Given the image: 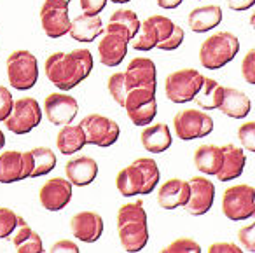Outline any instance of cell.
Masks as SVG:
<instances>
[{
	"label": "cell",
	"mask_w": 255,
	"mask_h": 253,
	"mask_svg": "<svg viewBox=\"0 0 255 253\" xmlns=\"http://www.w3.org/2000/svg\"><path fill=\"white\" fill-rule=\"evenodd\" d=\"M93 70V54L89 49H74L70 53H53L44 63L49 82L61 91H70L89 77Z\"/></svg>",
	"instance_id": "cell-1"
},
{
	"label": "cell",
	"mask_w": 255,
	"mask_h": 253,
	"mask_svg": "<svg viewBox=\"0 0 255 253\" xmlns=\"http://www.w3.org/2000/svg\"><path fill=\"white\" fill-rule=\"evenodd\" d=\"M117 236L126 252H142L149 243V224L143 201L126 203L117 210Z\"/></svg>",
	"instance_id": "cell-2"
},
{
	"label": "cell",
	"mask_w": 255,
	"mask_h": 253,
	"mask_svg": "<svg viewBox=\"0 0 255 253\" xmlns=\"http://www.w3.org/2000/svg\"><path fill=\"white\" fill-rule=\"evenodd\" d=\"M161 178L157 162L152 157H140L123 168L116 176V187L121 196L133 197L138 194H150Z\"/></svg>",
	"instance_id": "cell-3"
},
{
	"label": "cell",
	"mask_w": 255,
	"mask_h": 253,
	"mask_svg": "<svg viewBox=\"0 0 255 253\" xmlns=\"http://www.w3.org/2000/svg\"><path fill=\"white\" fill-rule=\"evenodd\" d=\"M240 40L231 32H219L203 40L199 46V63L208 70H219L236 58Z\"/></svg>",
	"instance_id": "cell-4"
},
{
	"label": "cell",
	"mask_w": 255,
	"mask_h": 253,
	"mask_svg": "<svg viewBox=\"0 0 255 253\" xmlns=\"http://www.w3.org/2000/svg\"><path fill=\"white\" fill-rule=\"evenodd\" d=\"M133 40L131 33L119 25H109L103 28V37L98 42V60L105 67H119L128 54V46Z\"/></svg>",
	"instance_id": "cell-5"
},
{
	"label": "cell",
	"mask_w": 255,
	"mask_h": 253,
	"mask_svg": "<svg viewBox=\"0 0 255 253\" xmlns=\"http://www.w3.org/2000/svg\"><path fill=\"white\" fill-rule=\"evenodd\" d=\"M9 82L18 91L32 89L39 81V61L30 51L18 49L7 58Z\"/></svg>",
	"instance_id": "cell-6"
},
{
	"label": "cell",
	"mask_w": 255,
	"mask_h": 253,
	"mask_svg": "<svg viewBox=\"0 0 255 253\" xmlns=\"http://www.w3.org/2000/svg\"><path fill=\"white\" fill-rule=\"evenodd\" d=\"M222 213L233 222L255 218V187L238 183L226 189L222 197Z\"/></svg>",
	"instance_id": "cell-7"
},
{
	"label": "cell",
	"mask_w": 255,
	"mask_h": 253,
	"mask_svg": "<svg viewBox=\"0 0 255 253\" xmlns=\"http://www.w3.org/2000/svg\"><path fill=\"white\" fill-rule=\"evenodd\" d=\"M203 77L205 75L194 68H182V70L171 72L164 82L166 98L173 103L192 102L201 88Z\"/></svg>",
	"instance_id": "cell-8"
},
{
	"label": "cell",
	"mask_w": 255,
	"mask_h": 253,
	"mask_svg": "<svg viewBox=\"0 0 255 253\" xmlns=\"http://www.w3.org/2000/svg\"><path fill=\"white\" fill-rule=\"evenodd\" d=\"M173 129L180 140L191 141L198 138L208 136L213 131V119L203 110L184 109L175 114L173 117Z\"/></svg>",
	"instance_id": "cell-9"
},
{
	"label": "cell",
	"mask_w": 255,
	"mask_h": 253,
	"mask_svg": "<svg viewBox=\"0 0 255 253\" xmlns=\"http://www.w3.org/2000/svg\"><path fill=\"white\" fill-rule=\"evenodd\" d=\"M42 121L40 103L32 96L19 98L14 102L9 117L4 121L5 127L14 134H26L33 131Z\"/></svg>",
	"instance_id": "cell-10"
},
{
	"label": "cell",
	"mask_w": 255,
	"mask_h": 253,
	"mask_svg": "<svg viewBox=\"0 0 255 253\" xmlns=\"http://www.w3.org/2000/svg\"><path fill=\"white\" fill-rule=\"evenodd\" d=\"M79 124L84 131L88 145H96L102 148L116 143L121 133L119 124L110 117L102 116V114H89Z\"/></svg>",
	"instance_id": "cell-11"
},
{
	"label": "cell",
	"mask_w": 255,
	"mask_h": 253,
	"mask_svg": "<svg viewBox=\"0 0 255 253\" xmlns=\"http://www.w3.org/2000/svg\"><path fill=\"white\" fill-rule=\"evenodd\" d=\"M68 0H44L40 7V25L49 39H61L70 32Z\"/></svg>",
	"instance_id": "cell-12"
},
{
	"label": "cell",
	"mask_w": 255,
	"mask_h": 253,
	"mask_svg": "<svg viewBox=\"0 0 255 253\" xmlns=\"http://www.w3.org/2000/svg\"><path fill=\"white\" fill-rule=\"evenodd\" d=\"M32 169V152L5 150L0 154V183H14L30 178Z\"/></svg>",
	"instance_id": "cell-13"
},
{
	"label": "cell",
	"mask_w": 255,
	"mask_h": 253,
	"mask_svg": "<svg viewBox=\"0 0 255 253\" xmlns=\"http://www.w3.org/2000/svg\"><path fill=\"white\" fill-rule=\"evenodd\" d=\"M44 112L54 126H65L75 119L79 112V103L68 93H51L44 100Z\"/></svg>",
	"instance_id": "cell-14"
},
{
	"label": "cell",
	"mask_w": 255,
	"mask_h": 253,
	"mask_svg": "<svg viewBox=\"0 0 255 253\" xmlns=\"http://www.w3.org/2000/svg\"><path fill=\"white\" fill-rule=\"evenodd\" d=\"M189 185H191V192H189V199L184 206L185 211L194 217L208 213L210 208L213 206V199H215L213 182L206 176H192L189 180Z\"/></svg>",
	"instance_id": "cell-15"
},
{
	"label": "cell",
	"mask_w": 255,
	"mask_h": 253,
	"mask_svg": "<svg viewBox=\"0 0 255 253\" xmlns=\"http://www.w3.org/2000/svg\"><path fill=\"white\" fill-rule=\"evenodd\" d=\"M128 91L131 88H152L157 89V68L150 58L138 56L129 61L124 70Z\"/></svg>",
	"instance_id": "cell-16"
},
{
	"label": "cell",
	"mask_w": 255,
	"mask_h": 253,
	"mask_svg": "<svg viewBox=\"0 0 255 253\" xmlns=\"http://www.w3.org/2000/svg\"><path fill=\"white\" fill-rule=\"evenodd\" d=\"M39 199L46 210L49 211H60L70 203L72 199V183L68 178H51L40 187Z\"/></svg>",
	"instance_id": "cell-17"
},
{
	"label": "cell",
	"mask_w": 255,
	"mask_h": 253,
	"mask_svg": "<svg viewBox=\"0 0 255 253\" xmlns=\"http://www.w3.org/2000/svg\"><path fill=\"white\" fill-rule=\"evenodd\" d=\"M70 231L79 241L95 243L103 234V218L96 211H79L72 217Z\"/></svg>",
	"instance_id": "cell-18"
},
{
	"label": "cell",
	"mask_w": 255,
	"mask_h": 253,
	"mask_svg": "<svg viewBox=\"0 0 255 253\" xmlns=\"http://www.w3.org/2000/svg\"><path fill=\"white\" fill-rule=\"evenodd\" d=\"M150 21L156 26L157 32V49L161 51H175L182 46L185 39V32L182 26L175 25L170 18L161 14L150 16Z\"/></svg>",
	"instance_id": "cell-19"
},
{
	"label": "cell",
	"mask_w": 255,
	"mask_h": 253,
	"mask_svg": "<svg viewBox=\"0 0 255 253\" xmlns=\"http://www.w3.org/2000/svg\"><path fill=\"white\" fill-rule=\"evenodd\" d=\"M191 185L189 180L170 178L159 187L157 190V203L164 210H175V208H184L189 199Z\"/></svg>",
	"instance_id": "cell-20"
},
{
	"label": "cell",
	"mask_w": 255,
	"mask_h": 253,
	"mask_svg": "<svg viewBox=\"0 0 255 253\" xmlns=\"http://www.w3.org/2000/svg\"><path fill=\"white\" fill-rule=\"evenodd\" d=\"M65 173L72 185L86 187L95 182L96 175H98V164L93 157L82 155V157L70 159L65 164Z\"/></svg>",
	"instance_id": "cell-21"
},
{
	"label": "cell",
	"mask_w": 255,
	"mask_h": 253,
	"mask_svg": "<svg viewBox=\"0 0 255 253\" xmlns=\"http://www.w3.org/2000/svg\"><path fill=\"white\" fill-rule=\"evenodd\" d=\"M224 152V161H222V168L217 173V180L220 182H231V180H236L241 176L247 164V155H245L243 148L236 147L233 143H227L222 147Z\"/></svg>",
	"instance_id": "cell-22"
},
{
	"label": "cell",
	"mask_w": 255,
	"mask_h": 253,
	"mask_svg": "<svg viewBox=\"0 0 255 253\" xmlns=\"http://www.w3.org/2000/svg\"><path fill=\"white\" fill-rule=\"evenodd\" d=\"M14 245L18 253H42L44 245L40 236L26 224L23 217H18V225H16L14 232L9 238Z\"/></svg>",
	"instance_id": "cell-23"
},
{
	"label": "cell",
	"mask_w": 255,
	"mask_h": 253,
	"mask_svg": "<svg viewBox=\"0 0 255 253\" xmlns=\"http://www.w3.org/2000/svg\"><path fill=\"white\" fill-rule=\"evenodd\" d=\"M72 39L77 42H95L96 37L103 33V21L100 14H81L70 21V32Z\"/></svg>",
	"instance_id": "cell-24"
},
{
	"label": "cell",
	"mask_w": 255,
	"mask_h": 253,
	"mask_svg": "<svg viewBox=\"0 0 255 253\" xmlns=\"http://www.w3.org/2000/svg\"><path fill=\"white\" fill-rule=\"evenodd\" d=\"M140 138H142L143 148L147 152H150V154H163L173 143L171 131L168 127V124L164 123H156L147 126Z\"/></svg>",
	"instance_id": "cell-25"
},
{
	"label": "cell",
	"mask_w": 255,
	"mask_h": 253,
	"mask_svg": "<svg viewBox=\"0 0 255 253\" xmlns=\"http://www.w3.org/2000/svg\"><path fill=\"white\" fill-rule=\"evenodd\" d=\"M219 110L227 117L243 119L252 110L250 96H247V93L240 91L236 88H224V96H222V102H220Z\"/></svg>",
	"instance_id": "cell-26"
},
{
	"label": "cell",
	"mask_w": 255,
	"mask_h": 253,
	"mask_svg": "<svg viewBox=\"0 0 255 253\" xmlns=\"http://www.w3.org/2000/svg\"><path fill=\"white\" fill-rule=\"evenodd\" d=\"M189 28L194 33H206L222 23V9L219 5L196 7L187 16Z\"/></svg>",
	"instance_id": "cell-27"
},
{
	"label": "cell",
	"mask_w": 255,
	"mask_h": 253,
	"mask_svg": "<svg viewBox=\"0 0 255 253\" xmlns=\"http://www.w3.org/2000/svg\"><path fill=\"white\" fill-rule=\"evenodd\" d=\"M224 152L217 145H199L194 152V166L206 176H215L222 168Z\"/></svg>",
	"instance_id": "cell-28"
},
{
	"label": "cell",
	"mask_w": 255,
	"mask_h": 253,
	"mask_svg": "<svg viewBox=\"0 0 255 253\" xmlns=\"http://www.w3.org/2000/svg\"><path fill=\"white\" fill-rule=\"evenodd\" d=\"M88 145L86 134L82 131L81 124H65L56 136V147L63 155H72L75 152H81Z\"/></svg>",
	"instance_id": "cell-29"
},
{
	"label": "cell",
	"mask_w": 255,
	"mask_h": 253,
	"mask_svg": "<svg viewBox=\"0 0 255 253\" xmlns=\"http://www.w3.org/2000/svg\"><path fill=\"white\" fill-rule=\"evenodd\" d=\"M222 96H224V88L215 79L203 77V84L199 88L198 95L194 96V102L203 110H215L220 107Z\"/></svg>",
	"instance_id": "cell-30"
},
{
	"label": "cell",
	"mask_w": 255,
	"mask_h": 253,
	"mask_svg": "<svg viewBox=\"0 0 255 253\" xmlns=\"http://www.w3.org/2000/svg\"><path fill=\"white\" fill-rule=\"evenodd\" d=\"M32 157H33V169L30 178H39L47 173H51L56 168V155L51 148L47 147H37L32 148Z\"/></svg>",
	"instance_id": "cell-31"
},
{
	"label": "cell",
	"mask_w": 255,
	"mask_h": 253,
	"mask_svg": "<svg viewBox=\"0 0 255 253\" xmlns=\"http://www.w3.org/2000/svg\"><path fill=\"white\" fill-rule=\"evenodd\" d=\"M131 46L135 51H142V53H147V51H152L154 47H157V32L156 26L152 25L149 18L142 23L138 33L135 35V39L131 40Z\"/></svg>",
	"instance_id": "cell-32"
},
{
	"label": "cell",
	"mask_w": 255,
	"mask_h": 253,
	"mask_svg": "<svg viewBox=\"0 0 255 253\" xmlns=\"http://www.w3.org/2000/svg\"><path fill=\"white\" fill-rule=\"evenodd\" d=\"M109 23H114V25H119V26H123V28H126L128 32L131 33L133 39H135L140 26H142V21L138 19V16L133 11H129V9H117V11L110 16Z\"/></svg>",
	"instance_id": "cell-33"
},
{
	"label": "cell",
	"mask_w": 255,
	"mask_h": 253,
	"mask_svg": "<svg viewBox=\"0 0 255 253\" xmlns=\"http://www.w3.org/2000/svg\"><path fill=\"white\" fill-rule=\"evenodd\" d=\"M126 114L135 126H149V124H152L154 117L157 116V100L145 103V105H140L136 109L128 110Z\"/></svg>",
	"instance_id": "cell-34"
},
{
	"label": "cell",
	"mask_w": 255,
	"mask_h": 253,
	"mask_svg": "<svg viewBox=\"0 0 255 253\" xmlns=\"http://www.w3.org/2000/svg\"><path fill=\"white\" fill-rule=\"evenodd\" d=\"M107 89H109V93L114 98V102L119 103V105L123 107L124 100H126V93H128L124 72H116V74L110 75L109 81H107Z\"/></svg>",
	"instance_id": "cell-35"
},
{
	"label": "cell",
	"mask_w": 255,
	"mask_h": 253,
	"mask_svg": "<svg viewBox=\"0 0 255 253\" xmlns=\"http://www.w3.org/2000/svg\"><path fill=\"white\" fill-rule=\"evenodd\" d=\"M163 253H201V245L198 241L191 238H178L175 241H171L170 245H166L163 250Z\"/></svg>",
	"instance_id": "cell-36"
},
{
	"label": "cell",
	"mask_w": 255,
	"mask_h": 253,
	"mask_svg": "<svg viewBox=\"0 0 255 253\" xmlns=\"http://www.w3.org/2000/svg\"><path fill=\"white\" fill-rule=\"evenodd\" d=\"M18 217L9 208H0V239H9L18 225Z\"/></svg>",
	"instance_id": "cell-37"
},
{
	"label": "cell",
	"mask_w": 255,
	"mask_h": 253,
	"mask_svg": "<svg viewBox=\"0 0 255 253\" xmlns=\"http://www.w3.org/2000/svg\"><path fill=\"white\" fill-rule=\"evenodd\" d=\"M238 140L248 152H255V121H247L238 127Z\"/></svg>",
	"instance_id": "cell-38"
},
{
	"label": "cell",
	"mask_w": 255,
	"mask_h": 253,
	"mask_svg": "<svg viewBox=\"0 0 255 253\" xmlns=\"http://www.w3.org/2000/svg\"><path fill=\"white\" fill-rule=\"evenodd\" d=\"M238 241L243 246V252H255V220L238 231Z\"/></svg>",
	"instance_id": "cell-39"
},
{
	"label": "cell",
	"mask_w": 255,
	"mask_h": 253,
	"mask_svg": "<svg viewBox=\"0 0 255 253\" xmlns=\"http://www.w3.org/2000/svg\"><path fill=\"white\" fill-rule=\"evenodd\" d=\"M241 75L247 84L255 86V47L248 51L241 60Z\"/></svg>",
	"instance_id": "cell-40"
},
{
	"label": "cell",
	"mask_w": 255,
	"mask_h": 253,
	"mask_svg": "<svg viewBox=\"0 0 255 253\" xmlns=\"http://www.w3.org/2000/svg\"><path fill=\"white\" fill-rule=\"evenodd\" d=\"M14 105V100H12V93L9 91V88L5 86H0V123H4L9 117Z\"/></svg>",
	"instance_id": "cell-41"
},
{
	"label": "cell",
	"mask_w": 255,
	"mask_h": 253,
	"mask_svg": "<svg viewBox=\"0 0 255 253\" xmlns=\"http://www.w3.org/2000/svg\"><path fill=\"white\" fill-rule=\"evenodd\" d=\"M107 2L109 0H79V4H81V9L84 14H100V12L105 9Z\"/></svg>",
	"instance_id": "cell-42"
},
{
	"label": "cell",
	"mask_w": 255,
	"mask_h": 253,
	"mask_svg": "<svg viewBox=\"0 0 255 253\" xmlns=\"http://www.w3.org/2000/svg\"><path fill=\"white\" fill-rule=\"evenodd\" d=\"M208 253H243V248L238 246L236 243L219 241V243H213V245L210 246Z\"/></svg>",
	"instance_id": "cell-43"
},
{
	"label": "cell",
	"mask_w": 255,
	"mask_h": 253,
	"mask_svg": "<svg viewBox=\"0 0 255 253\" xmlns=\"http://www.w3.org/2000/svg\"><path fill=\"white\" fill-rule=\"evenodd\" d=\"M49 252H53V253H60V252L79 253L81 250H79L77 243L70 241V239H60V241H56V243H53V245H51Z\"/></svg>",
	"instance_id": "cell-44"
},
{
	"label": "cell",
	"mask_w": 255,
	"mask_h": 253,
	"mask_svg": "<svg viewBox=\"0 0 255 253\" xmlns=\"http://www.w3.org/2000/svg\"><path fill=\"white\" fill-rule=\"evenodd\" d=\"M254 5H255V0H227V7L236 12L248 11V9L254 7Z\"/></svg>",
	"instance_id": "cell-45"
},
{
	"label": "cell",
	"mask_w": 255,
	"mask_h": 253,
	"mask_svg": "<svg viewBox=\"0 0 255 253\" xmlns=\"http://www.w3.org/2000/svg\"><path fill=\"white\" fill-rule=\"evenodd\" d=\"M157 5L161 9H166V11H171V9H177L178 5L184 2V0H156Z\"/></svg>",
	"instance_id": "cell-46"
},
{
	"label": "cell",
	"mask_w": 255,
	"mask_h": 253,
	"mask_svg": "<svg viewBox=\"0 0 255 253\" xmlns=\"http://www.w3.org/2000/svg\"><path fill=\"white\" fill-rule=\"evenodd\" d=\"M4 145H5V134H4V131L0 129V150L4 148Z\"/></svg>",
	"instance_id": "cell-47"
},
{
	"label": "cell",
	"mask_w": 255,
	"mask_h": 253,
	"mask_svg": "<svg viewBox=\"0 0 255 253\" xmlns=\"http://www.w3.org/2000/svg\"><path fill=\"white\" fill-rule=\"evenodd\" d=\"M250 26H252V28L255 30V11L252 12V16H250Z\"/></svg>",
	"instance_id": "cell-48"
},
{
	"label": "cell",
	"mask_w": 255,
	"mask_h": 253,
	"mask_svg": "<svg viewBox=\"0 0 255 253\" xmlns=\"http://www.w3.org/2000/svg\"><path fill=\"white\" fill-rule=\"evenodd\" d=\"M114 4H128V2H131V0H110Z\"/></svg>",
	"instance_id": "cell-49"
},
{
	"label": "cell",
	"mask_w": 255,
	"mask_h": 253,
	"mask_svg": "<svg viewBox=\"0 0 255 253\" xmlns=\"http://www.w3.org/2000/svg\"><path fill=\"white\" fill-rule=\"evenodd\" d=\"M68 2H70V0H68Z\"/></svg>",
	"instance_id": "cell-50"
}]
</instances>
